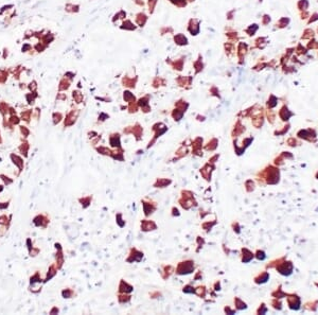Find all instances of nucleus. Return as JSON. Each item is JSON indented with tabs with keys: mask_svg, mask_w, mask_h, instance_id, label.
I'll return each instance as SVG.
<instances>
[{
	"mask_svg": "<svg viewBox=\"0 0 318 315\" xmlns=\"http://www.w3.org/2000/svg\"><path fill=\"white\" fill-rule=\"evenodd\" d=\"M178 204L182 209L185 210H189L193 207V206H197V202H196L194 194L192 191L190 190H182L180 192V197L178 198Z\"/></svg>",
	"mask_w": 318,
	"mask_h": 315,
	"instance_id": "nucleus-1",
	"label": "nucleus"
},
{
	"mask_svg": "<svg viewBox=\"0 0 318 315\" xmlns=\"http://www.w3.org/2000/svg\"><path fill=\"white\" fill-rule=\"evenodd\" d=\"M194 271H195V262L191 259H187L178 263L176 268H175V274L178 276H185V275H190V274L194 273Z\"/></svg>",
	"mask_w": 318,
	"mask_h": 315,
	"instance_id": "nucleus-2",
	"label": "nucleus"
},
{
	"mask_svg": "<svg viewBox=\"0 0 318 315\" xmlns=\"http://www.w3.org/2000/svg\"><path fill=\"white\" fill-rule=\"evenodd\" d=\"M152 131H153V133H154V137H153V139L149 142V144H147L146 149L152 148V146H154V143L157 141V139H158L159 137H161L164 134L167 133L168 126L162 122H156L153 126H152Z\"/></svg>",
	"mask_w": 318,
	"mask_h": 315,
	"instance_id": "nucleus-3",
	"label": "nucleus"
},
{
	"mask_svg": "<svg viewBox=\"0 0 318 315\" xmlns=\"http://www.w3.org/2000/svg\"><path fill=\"white\" fill-rule=\"evenodd\" d=\"M123 133L125 134V135L131 134V135H134L137 141H140L142 139V136H143V127H142L139 123H135V124L131 126H126L123 130Z\"/></svg>",
	"mask_w": 318,
	"mask_h": 315,
	"instance_id": "nucleus-4",
	"label": "nucleus"
},
{
	"mask_svg": "<svg viewBox=\"0 0 318 315\" xmlns=\"http://www.w3.org/2000/svg\"><path fill=\"white\" fill-rule=\"evenodd\" d=\"M141 205H142V209H143V213L145 218L151 216L152 214L157 210V203L154 202L153 200L143 198V200H141Z\"/></svg>",
	"mask_w": 318,
	"mask_h": 315,
	"instance_id": "nucleus-5",
	"label": "nucleus"
},
{
	"mask_svg": "<svg viewBox=\"0 0 318 315\" xmlns=\"http://www.w3.org/2000/svg\"><path fill=\"white\" fill-rule=\"evenodd\" d=\"M143 252L137 249L136 247H131L130 249V254H128L127 258H126V262L133 263V262H140L143 259Z\"/></svg>",
	"mask_w": 318,
	"mask_h": 315,
	"instance_id": "nucleus-6",
	"label": "nucleus"
},
{
	"mask_svg": "<svg viewBox=\"0 0 318 315\" xmlns=\"http://www.w3.org/2000/svg\"><path fill=\"white\" fill-rule=\"evenodd\" d=\"M203 138L201 137H196L194 140L191 142V146H192V154L194 156L197 157H201L203 156Z\"/></svg>",
	"mask_w": 318,
	"mask_h": 315,
	"instance_id": "nucleus-7",
	"label": "nucleus"
},
{
	"mask_svg": "<svg viewBox=\"0 0 318 315\" xmlns=\"http://www.w3.org/2000/svg\"><path fill=\"white\" fill-rule=\"evenodd\" d=\"M158 228L157 224L155 223L153 220H149V219H144L141 220L140 223V229L143 232H150V231H154Z\"/></svg>",
	"mask_w": 318,
	"mask_h": 315,
	"instance_id": "nucleus-8",
	"label": "nucleus"
},
{
	"mask_svg": "<svg viewBox=\"0 0 318 315\" xmlns=\"http://www.w3.org/2000/svg\"><path fill=\"white\" fill-rule=\"evenodd\" d=\"M213 169H214V166L212 164H209V162L200 169V175L203 176L204 179L207 180V182H210L211 180V173H212V171H213Z\"/></svg>",
	"mask_w": 318,
	"mask_h": 315,
	"instance_id": "nucleus-9",
	"label": "nucleus"
},
{
	"mask_svg": "<svg viewBox=\"0 0 318 315\" xmlns=\"http://www.w3.org/2000/svg\"><path fill=\"white\" fill-rule=\"evenodd\" d=\"M150 95H145V97H142L140 99L137 101V104H138L139 108L144 113H149L151 112V106H150Z\"/></svg>",
	"mask_w": 318,
	"mask_h": 315,
	"instance_id": "nucleus-10",
	"label": "nucleus"
},
{
	"mask_svg": "<svg viewBox=\"0 0 318 315\" xmlns=\"http://www.w3.org/2000/svg\"><path fill=\"white\" fill-rule=\"evenodd\" d=\"M172 184L171 178H167V177H157L156 180L154 182L153 187L158 188V189H164V188L169 187Z\"/></svg>",
	"mask_w": 318,
	"mask_h": 315,
	"instance_id": "nucleus-11",
	"label": "nucleus"
},
{
	"mask_svg": "<svg viewBox=\"0 0 318 315\" xmlns=\"http://www.w3.org/2000/svg\"><path fill=\"white\" fill-rule=\"evenodd\" d=\"M109 144L113 149H121V135L119 133H113L109 136Z\"/></svg>",
	"mask_w": 318,
	"mask_h": 315,
	"instance_id": "nucleus-12",
	"label": "nucleus"
},
{
	"mask_svg": "<svg viewBox=\"0 0 318 315\" xmlns=\"http://www.w3.org/2000/svg\"><path fill=\"white\" fill-rule=\"evenodd\" d=\"M176 82L178 84L179 87H182V88L189 89L191 87V84H192V76H178L176 79Z\"/></svg>",
	"mask_w": 318,
	"mask_h": 315,
	"instance_id": "nucleus-13",
	"label": "nucleus"
},
{
	"mask_svg": "<svg viewBox=\"0 0 318 315\" xmlns=\"http://www.w3.org/2000/svg\"><path fill=\"white\" fill-rule=\"evenodd\" d=\"M134 291V286L130 285L128 282H126L125 280L121 279L120 283L118 286V293H126V294H131Z\"/></svg>",
	"mask_w": 318,
	"mask_h": 315,
	"instance_id": "nucleus-14",
	"label": "nucleus"
},
{
	"mask_svg": "<svg viewBox=\"0 0 318 315\" xmlns=\"http://www.w3.org/2000/svg\"><path fill=\"white\" fill-rule=\"evenodd\" d=\"M175 273V267L172 265L168 264V265H162L161 270H160V275H161L162 279H168V278L171 277L172 274Z\"/></svg>",
	"mask_w": 318,
	"mask_h": 315,
	"instance_id": "nucleus-15",
	"label": "nucleus"
},
{
	"mask_svg": "<svg viewBox=\"0 0 318 315\" xmlns=\"http://www.w3.org/2000/svg\"><path fill=\"white\" fill-rule=\"evenodd\" d=\"M188 31L192 35H197L200 33V20L197 19H191L189 21Z\"/></svg>",
	"mask_w": 318,
	"mask_h": 315,
	"instance_id": "nucleus-16",
	"label": "nucleus"
},
{
	"mask_svg": "<svg viewBox=\"0 0 318 315\" xmlns=\"http://www.w3.org/2000/svg\"><path fill=\"white\" fill-rule=\"evenodd\" d=\"M188 154H189V150L187 148V146L182 144V146H180V148L178 149L176 152H175V158H173L172 160L173 161H177V160H179V159L183 158V157H186Z\"/></svg>",
	"mask_w": 318,
	"mask_h": 315,
	"instance_id": "nucleus-17",
	"label": "nucleus"
},
{
	"mask_svg": "<svg viewBox=\"0 0 318 315\" xmlns=\"http://www.w3.org/2000/svg\"><path fill=\"white\" fill-rule=\"evenodd\" d=\"M174 42L178 46H186L188 45V38L182 33H178L174 36Z\"/></svg>",
	"mask_w": 318,
	"mask_h": 315,
	"instance_id": "nucleus-18",
	"label": "nucleus"
},
{
	"mask_svg": "<svg viewBox=\"0 0 318 315\" xmlns=\"http://www.w3.org/2000/svg\"><path fill=\"white\" fill-rule=\"evenodd\" d=\"M183 115H185V112H182V109H179L177 107H175L171 113V117L174 119V121H177V122L182 119Z\"/></svg>",
	"mask_w": 318,
	"mask_h": 315,
	"instance_id": "nucleus-19",
	"label": "nucleus"
},
{
	"mask_svg": "<svg viewBox=\"0 0 318 315\" xmlns=\"http://www.w3.org/2000/svg\"><path fill=\"white\" fill-rule=\"evenodd\" d=\"M136 82H137V77L134 80V77L125 76V77H123V80H122V84L125 87H128V88H135Z\"/></svg>",
	"mask_w": 318,
	"mask_h": 315,
	"instance_id": "nucleus-20",
	"label": "nucleus"
},
{
	"mask_svg": "<svg viewBox=\"0 0 318 315\" xmlns=\"http://www.w3.org/2000/svg\"><path fill=\"white\" fill-rule=\"evenodd\" d=\"M131 300V294H126V293H119L118 294V301L119 303L124 304V303H128Z\"/></svg>",
	"mask_w": 318,
	"mask_h": 315,
	"instance_id": "nucleus-21",
	"label": "nucleus"
},
{
	"mask_svg": "<svg viewBox=\"0 0 318 315\" xmlns=\"http://www.w3.org/2000/svg\"><path fill=\"white\" fill-rule=\"evenodd\" d=\"M146 20H147V16L144 13H138V14L136 15V22L139 27H144Z\"/></svg>",
	"mask_w": 318,
	"mask_h": 315,
	"instance_id": "nucleus-22",
	"label": "nucleus"
},
{
	"mask_svg": "<svg viewBox=\"0 0 318 315\" xmlns=\"http://www.w3.org/2000/svg\"><path fill=\"white\" fill-rule=\"evenodd\" d=\"M54 38H55V37H54V35L52 34V33H49L48 32L47 34H44L43 36H41V38H40L39 40H40L41 43L45 44L46 46H49L54 40Z\"/></svg>",
	"mask_w": 318,
	"mask_h": 315,
	"instance_id": "nucleus-23",
	"label": "nucleus"
},
{
	"mask_svg": "<svg viewBox=\"0 0 318 315\" xmlns=\"http://www.w3.org/2000/svg\"><path fill=\"white\" fill-rule=\"evenodd\" d=\"M123 100L126 103H131V102H136V97L134 95L130 90H125L123 92Z\"/></svg>",
	"mask_w": 318,
	"mask_h": 315,
	"instance_id": "nucleus-24",
	"label": "nucleus"
},
{
	"mask_svg": "<svg viewBox=\"0 0 318 315\" xmlns=\"http://www.w3.org/2000/svg\"><path fill=\"white\" fill-rule=\"evenodd\" d=\"M175 107H177V108H179V109H182V112H187V109H188V107H189V103L187 101H185V100H182V99H180V100H178V101H176V103H175Z\"/></svg>",
	"mask_w": 318,
	"mask_h": 315,
	"instance_id": "nucleus-25",
	"label": "nucleus"
},
{
	"mask_svg": "<svg viewBox=\"0 0 318 315\" xmlns=\"http://www.w3.org/2000/svg\"><path fill=\"white\" fill-rule=\"evenodd\" d=\"M165 80L164 79H162V77H155V79L153 80V83H152V86L154 87V88H159V87H161V86H165Z\"/></svg>",
	"mask_w": 318,
	"mask_h": 315,
	"instance_id": "nucleus-26",
	"label": "nucleus"
},
{
	"mask_svg": "<svg viewBox=\"0 0 318 315\" xmlns=\"http://www.w3.org/2000/svg\"><path fill=\"white\" fill-rule=\"evenodd\" d=\"M206 286L205 285H198L195 288V295H197L200 298H205L206 296Z\"/></svg>",
	"mask_w": 318,
	"mask_h": 315,
	"instance_id": "nucleus-27",
	"label": "nucleus"
},
{
	"mask_svg": "<svg viewBox=\"0 0 318 315\" xmlns=\"http://www.w3.org/2000/svg\"><path fill=\"white\" fill-rule=\"evenodd\" d=\"M65 10L68 13H77L80 11V6L73 3H67L65 6Z\"/></svg>",
	"mask_w": 318,
	"mask_h": 315,
	"instance_id": "nucleus-28",
	"label": "nucleus"
},
{
	"mask_svg": "<svg viewBox=\"0 0 318 315\" xmlns=\"http://www.w3.org/2000/svg\"><path fill=\"white\" fill-rule=\"evenodd\" d=\"M216 146H218V140L215 138H213L205 146V150L206 151H214L216 149Z\"/></svg>",
	"mask_w": 318,
	"mask_h": 315,
	"instance_id": "nucleus-29",
	"label": "nucleus"
},
{
	"mask_svg": "<svg viewBox=\"0 0 318 315\" xmlns=\"http://www.w3.org/2000/svg\"><path fill=\"white\" fill-rule=\"evenodd\" d=\"M171 66L173 67V69L177 71H182V67H183V60L180 58V60H176L174 61L173 63H171Z\"/></svg>",
	"mask_w": 318,
	"mask_h": 315,
	"instance_id": "nucleus-30",
	"label": "nucleus"
},
{
	"mask_svg": "<svg viewBox=\"0 0 318 315\" xmlns=\"http://www.w3.org/2000/svg\"><path fill=\"white\" fill-rule=\"evenodd\" d=\"M116 223H117V225L119 227H124L125 226V221L123 220V214L121 213V212H118L117 214H116Z\"/></svg>",
	"mask_w": 318,
	"mask_h": 315,
	"instance_id": "nucleus-31",
	"label": "nucleus"
},
{
	"mask_svg": "<svg viewBox=\"0 0 318 315\" xmlns=\"http://www.w3.org/2000/svg\"><path fill=\"white\" fill-rule=\"evenodd\" d=\"M121 29L133 31V30L136 29V27H135V25H134L133 22L131 21V20H126V21H124L123 24H122V25H121Z\"/></svg>",
	"mask_w": 318,
	"mask_h": 315,
	"instance_id": "nucleus-32",
	"label": "nucleus"
},
{
	"mask_svg": "<svg viewBox=\"0 0 318 315\" xmlns=\"http://www.w3.org/2000/svg\"><path fill=\"white\" fill-rule=\"evenodd\" d=\"M127 109H128V113H135L138 112L139 106H138V104H137V101H136V102H131V103H128Z\"/></svg>",
	"mask_w": 318,
	"mask_h": 315,
	"instance_id": "nucleus-33",
	"label": "nucleus"
},
{
	"mask_svg": "<svg viewBox=\"0 0 318 315\" xmlns=\"http://www.w3.org/2000/svg\"><path fill=\"white\" fill-rule=\"evenodd\" d=\"M47 47H48V46H46L45 44L41 43L40 40H39V42H38V43L34 46V47H33V49H34L36 52L39 53V52H44V51H45L46 49H47Z\"/></svg>",
	"mask_w": 318,
	"mask_h": 315,
	"instance_id": "nucleus-34",
	"label": "nucleus"
},
{
	"mask_svg": "<svg viewBox=\"0 0 318 315\" xmlns=\"http://www.w3.org/2000/svg\"><path fill=\"white\" fill-rule=\"evenodd\" d=\"M193 66H194V69H195V73H198V72H200L201 70H203V62H201V58H200L197 61H195L194 62V64H193Z\"/></svg>",
	"mask_w": 318,
	"mask_h": 315,
	"instance_id": "nucleus-35",
	"label": "nucleus"
},
{
	"mask_svg": "<svg viewBox=\"0 0 318 315\" xmlns=\"http://www.w3.org/2000/svg\"><path fill=\"white\" fill-rule=\"evenodd\" d=\"M182 292L185 294H194L195 293V288L191 285H186L182 288Z\"/></svg>",
	"mask_w": 318,
	"mask_h": 315,
	"instance_id": "nucleus-36",
	"label": "nucleus"
},
{
	"mask_svg": "<svg viewBox=\"0 0 318 315\" xmlns=\"http://www.w3.org/2000/svg\"><path fill=\"white\" fill-rule=\"evenodd\" d=\"M215 224H216V222H211V223L210 222H205V223L201 224V227H203L204 230L208 232L209 230H211V228L215 225Z\"/></svg>",
	"mask_w": 318,
	"mask_h": 315,
	"instance_id": "nucleus-37",
	"label": "nucleus"
},
{
	"mask_svg": "<svg viewBox=\"0 0 318 315\" xmlns=\"http://www.w3.org/2000/svg\"><path fill=\"white\" fill-rule=\"evenodd\" d=\"M196 244H197V248H196V252H198L200 250L201 247L204 246V244H205V240H204V238H201L200 236H198L197 238H196Z\"/></svg>",
	"mask_w": 318,
	"mask_h": 315,
	"instance_id": "nucleus-38",
	"label": "nucleus"
},
{
	"mask_svg": "<svg viewBox=\"0 0 318 315\" xmlns=\"http://www.w3.org/2000/svg\"><path fill=\"white\" fill-rule=\"evenodd\" d=\"M126 17V13L124 12V11H120L119 13H117V14L115 15V17H113V21L115 22L116 21V19H122V18H125Z\"/></svg>",
	"mask_w": 318,
	"mask_h": 315,
	"instance_id": "nucleus-39",
	"label": "nucleus"
},
{
	"mask_svg": "<svg viewBox=\"0 0 318 315\" xmlns=\"http://www.w3.org/2000/svg\"><path fill=\"white\" fill-rule=\"evenodd\" d=\"M32 50V45L29 43H25L24 45H22V48H21V51L22 52H28V51H31Z\"/></svg>",
	"mask_w": 318,
	"mask_h": 315,
	"instance_id": "nucleus-40",
	"label": "nucleus"
},
{
	"mask_svg": "<svg viewBox=\"0 0 318 315\" xmlns=\"http://www.w3.org/2000/svg\"><path fill=\"white\" fill-rule=\"evenodd\" d=\"M180 212H179V209L176 207H173L172 208V216H179Z\"/></svg>",
	"mask_w": 318,
	"mask_h": 315,
	"instance_id": "nucleus-41",
	"label": "nucleus"
},
{
	"mask_svg": "<svg viewBox=\"0 0 318 315\" xmlns=\"http://www.w3.org/2000/svg\"><path fill=\"white\" fill-rule=\"evenodd\" d=\"M201 278H203V275H201V272H200V271H197V272H196V274L194 275V280H195V281L201 280Z\"/></svg>",
	"mask_w": 318,
	"mask_h": 315,
	"instance_id": "nucleus-42",
	"label": "nucleus"
},
{
	"mask_svg": "<svg viewBox=\"0 0 318 315\" xmlns=\"http://www.w3.org/2000/svg\"><path fill=\"white\" fill-rule=\"evenodd\" d=\"M13 7H14L13 4H10V6H4V7H1V10H0V15H1L4 11H6V10H7V11H9V10H10V9H12Z\"/></svg>",
	"mask_w": 318,
	"mask_h": 315,
	"instance_id": "nucleus-43",
	"label": "nucleus"
},
{
	"mask_svg": "<svg viewBox=\"0 0 318 315\" xmlns=\"http://www.w3.org/2000/svg\"><path fill=\"white\" fill-rule=\"evenodd\" d=\"M150 296H151V298H158V296H161V294L159 292H152V293H150Z\"/></svg>",
	"mask_w": 318,
	"mask_h": 315,
	"instance_id": "nucleus-44",
	"label": "nucleus"
},
{
	"mask_svg": "<svg viewBox=\"0 0 318 315\" xmlns=\"http://www.w3.org/2000/svg\"><path fill=\"white\" fill-rule=\"evenodd\" d=\"M99 118H101V121H105L106 119H108V118H109V116H108V115H106V113H101V117H100V116H99Z\"/></svg>",
	"mask_w": 318,
	"mask_h": 315,
	"instance_id": "nucleus-45",
	"label": "nucleus"
},
{
	"mask_svg": "<svg viewBox=\"0 0 318 315\" xmlns=\"http://www.w3.org/2000/svg\"><path fill=\"white\" fill-rule=\"evenodd\" d=\"M61 85H65V83H64V80L61 82ZM68 87H69V83L67 82V83H66V86H64V87H62V86H61V87H59V89H67Z\"/></svg>",
	"mask_w": 318,
	"mask_h": 315,
	"instance_id": "nucleus-46",
	"label": "nucleus"
},
{
	"mask_svg": "<svg viewBox=\"0 0 318 315\" xmlns=\"http://www.w3.org/2000/svg\"><path fill=\"white\" fill-rule=\"evenodd\" d=\"M196 120L197 121H205V117H204V116L198 115V116H196Z\"/></svg>",
	"mask_w": 318,
	"mask_h": 315,
	"instance_id": "nucleus-47",
	"label": "nucleus"
},
{
	"mask_svg": "<svg viewBox=\"0 0 318 315\" xmlns=\"http://www.w3.org/2000/svg\"><path fill=\"white\" fill-rule=\"evenodd\" d=\"M214 290H215V291H219V290H221V289H219V282H216L215 283V285H214Z\"/></svg>",
	"mask_w": 318,
	"mask_h": 315,
	"instance_id": "nucleus-48",
	"label": "nucleus"
}]
</instances>
